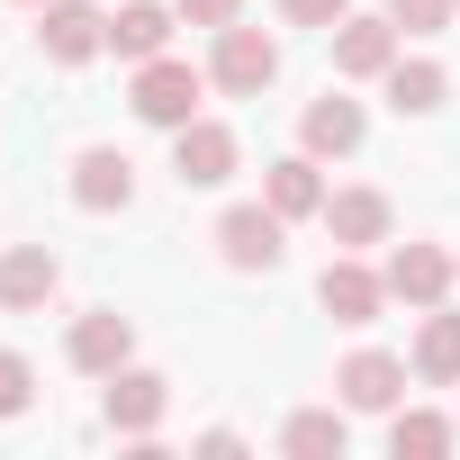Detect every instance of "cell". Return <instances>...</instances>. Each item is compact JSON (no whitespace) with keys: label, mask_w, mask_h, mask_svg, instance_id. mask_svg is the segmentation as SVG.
<instances>
[{"label":"cell","mask_w":460,"mask_h":460,"mask_svg":"<svg viewBox=\"0 0 460 460\" xmlns=\"http://www.w3.org/2000/svg\"><path fill=\"white\" fill-rule=\"evenodd\" d=\"M208 82L226 91V100H262L271 82H280V46L262 37V28H217V55H208Z\"/></svg>","instance_id":"cell-1"},{"label":"cell","mask_w":460,"mask_h":460,"mask_svg":"<svg viewBox=\"0 0 460 460\" xmlns=\"http://www.w3.org/2000/svg\"><path fill=\"white\" fill-rule=\"evenodd\" d=\"M280 208L271 199H244V208H226L217 217V253H226V271H280Z\"/></svg>","instance_id":"cell-2"},{"label":"cell","mask_w":460,"mask_h":460,"mask_svg":"<svg viewBox=\"0 0 460 460\" xmlns=\"http://www.w3.org/2000/svg\"><path fill=\"white\" fill-rule=\"evenodd\" d=\"M199 91H208V82H199L190 64L154 55V64H136V91H127V100H136V118H145V127H163V136H172V127H190V118H199Z\"/></svg>","instance_id":"cell-3"},{"label":"cell","mask_w":460,"mask_h":460,"mask_svg":"<svg viewBox=\"0 0 460 460\" xmlns=\"http://www.w3.org/2000/svg\"><path fill=\"white\" fill-rule=\"evenodd\" d=\"M235 127H217V118H190L172 127V181L181 190H217V181H235Z\"/></svg>","instance_id":"cell-4"},{"label":"cell","mask_w":460,"mask_h":460,"mask_svg":"<svg viewBox=\"0 0 460 460\" xmlns=\"http://www.w3.org/2000/svg\"><path fill=\"white\" fill-rule=\"evenodd\" d=\"M37 46L55 64H91V55H109V19L91 10V0H46L37 10Z\"/></svg>","instance_id":"cell-5"},{"label":"cell","mask_w":460,"mask_h":460,"mask_svg":"<svg viewBox=\"0 0 460 460\" xmlns=\"http://www.w3.org/2000/svg\"><path fill=\"white\" fill-rule=\"evenodd\" d=\"M127 199H136V163H127L118 145H82V154H73V208L118 217Z\"/></svg>","instance_id":"cell-6"},{"label":"cell","mask_w":460,"mask_h":460,"mask_svg":"<svg viewBox=\"0 0 460 460\" xmlns=\"http://www.w3.org/2000/svg\"><path fill=\"white\" fill-rule=\"evenodd\" d=\"M163 406H172V379L163 370H109V433H127V442H145L154 424H163Z\"/></svg>","instance_id":"cell-7"},{"label":"cell","mask_w":460,"mask_h":460,"mask_svg":"<svg viewBox=\"0 0 460 460\" xmlns=\"http://www.w3.org/2000/svg\"><path fill=\"white\" fill-rule=\"evenodd\" d=\"M388 226H397L388 190H325V235H334L343 253H370V244H388Z\"/></svg>","instance_id":"cell-8"},{"label":"cell","mask_w":460,"mask_h":460,"mask_svg":"<svg viewBox=\"0 0 460 460\" xmlns=\"http://www.w3.org/2000/svg\"><path fill=\"white\" fill-rule=\"evenodd\" d=\"M55 289H64V262L46 244H10V253H0V307H10V316H37Z\"/></svg>","instance_id":"cell-9"},{"label":"cell","mask_w":460,"mask_h":460,"mask_svg":"<svg viewBox=\"0 0 460 460\" xmlns=\"http://www.w3.org/2000/svg\"><path fill=\"white\" fill-rule=\"evenodd\" d=\"M316 298H325V316H334V325H379V307H388V280H379V271H361V262L343 253V262H325Z\"/></svg>","instance_id":"cell-10"},{"label":"cell","mask_w":460,"mask_h":460,"mask_svg":"<svg viewBox=\"0 0 460 460\" xmlns=\"http://www.w3.org/2000/svg\"><path fill=\"white\" fill-rule=\"evenodd\" d=\"M127 361H136V325H127L118 307H91V316H73V370L109 379V370H127Z\"/></svg>","instance_id":"cell-11"},{"label":"cell","mask_w":460,"mask_h":460,"mask_svg":"<svg viewBox=\"0 0 460 460\" xmlns=\"http://www.w3.org/2000/svg\"><path fill=\"white\" fill-rule=\"evenodd\" d=\"M379 280H388V298H406V307H442V289H451V253H442V244H397Z\"/></svg>","instance_id":"cell-12"},{"label":"cell","mask_w":460,"mask_h":460,"mask_svg":"<svg viewBox=\"0 0 460 460\" xmlns=\"http://www.w3.org/2000/svg\"><path fill=\"white\" fill-rule=\"evenodd\" d=\"M334 388H343V406H361V415H388V406L406 397V361H397V352H352V361L334 370Z\"/></svg>","instance_id":"cell-13"},{"label":"cell","mask_w":460,"mask_h":460,"mask_svg":"<svg viewBox=\"0 0 460 460\" xmlns=\"http://www.w3.org/2000/svg\"><path fill=\"white\" fill-rule=\"evenodd\" d=\"M388 64H397V19H343V28H334V73L379 82Z\"/></svg>","instance_id":"cell-14"},{"label":"cell","mask_w":460,"mask_h":460,"mask_svg":"<svg viewBox=\"0 0 460 460\" xmlns=\"http://www.w3.org/2000/svg\"><path fill=\"white\" fill-rule=\"evenodd\" d=\"M172 19H181V10H163V0H127V10L109 19V55H118V64H154V55L172 46Z\"/></svg>","instance_id":"cell-15"},{"label":"cell","mask_w":460,"mask_h":460,"mask_svg":"<svg viewBox=\"0 0 460 460\" xmlns=\"http://www.w3.org/2000/svg\"><path fill=\"white\" fill-rule=\"evenodd\" d=\"M379 82H388V109H397V118H433V109L451 100V73H442L433 55H397Z\"/></svg>","instance_id":"cell-16"},{"label":"cell","mask_w":460,"mask_h":460,"mask_svg":"<svg viewBox=\"0 0 460 460\" xmlns=\"http://www.w3.org/2000/svg\"><path fill=\"white\" fill-rule=\"evenodd\" d=\"M298 136H307V154H361V136H370V118H361V100H343V91H325V100H307V118H298Z\"/></svg>","instance_id":"cell-17"},{"label":"cell","mask_w":460,"mask_h":460,"mask_svg":"<svg viewBox=\"0 0 460 460\" xmlns=\"http://www.w3.org/2000/svg\"><path fill=\"white\" fill-rule=\"evenodd\" d=\"M415 379H424V388H460V316H451V307H424V334H415Z\"/></svg>","instance_id":"cell-18"},{"label":"cell","mask_w":460,"mask_h":460,"mask_svg":"<svg viewBox=\"0 0 460 460\" xmlns=\"http://www.w3.org/2000/svg\"><path fill=\"white\" fill-rule=\"evenodd\" d=\"M262 190H271L280 217H325V172H316V154H280Z\"/></svg>","instance_id":"cell-19"},{"label":"cell","mask_w":460,"mask_h":460,"mask_svg":"<svg viewBox=\"0 0 460 460\" xmlns=\"http://www.w3.org/2000/svg\"><path fill=\"white\" fill-rule=\"evenodd\" d=\"M280 451H298V460H325V451H343V415H334V406H307V415H289V424H280Z\"/></svg>","instance_id":"cell-20"},{"label":"cell","mask_w":460,"mask_h":460,"mask_svg":"<svg viewBox=\"0 0 460 460\" xmlns=\"http://www.w3.org/2000/svg\"><path fill=\"white\" fill-rule=\"evenodd\" d=\"M451 433H460V424H442V415L406 406V415L388 424V451H397V460H433V451H451Z\"/></svg>","instance_id":"cell-21"},{"label":"cell","mask_w":460,"mask_h":460,"mask_svg":"<svg viewBox=\"0 0 460 460\" xmlns=\"http://www.w3.org/2000/svg\"><path fill=\"white\" fill-rule=\"evenodd\" d=\"M451 10H460V0H388L397 37H442V28H451Z\"/></svg>","instance_id":"cell-22"},{"label":"cell","mask_w":460,"mask_h":460,"mask_svg":"<svg viewBox=\"0 0 460 460\" xmlns=\"http://www.w3.org/2000/svg\"><path fill=\"white\" fill-rule=\"evenodd\" d=\"M37 406V370H28V352H0V415H28Z\"/></svg>","instance_id":"cell-23"},{"label":"cell","mask_w":460,"mask_h":460,"mask_svg":"<svg viewBox=\"0 0 460 460\" xmlns=\"http://www.w3.org/2000/svg\"><path fill=\"white\" fill-rule=\"evenodd\" d=\"M280 19H289V28H325V37H334V28L352 19V0H280Z\"/></svg>","instance_id":"cell-24"},{"label":"cell","mask_w":460,"mask_h":460,"mask_svg":"<svg viewBox=\"0 0 460 460\" xmlns=\"http://www.w3.org/2000/svg\"><path fill=\"white\" fill-rule=\"evenodd\" d=\"M172 10H181L190 28H208V37H217V28H235V19H244V0H172Z\"/></svg>","instance_id":"cell-25"},{"label":"cell","mask_w":460,"mask_h":460,"mask_svg":"<svg viewBox=\"0 0 460 460\" xmlns=\"http://www.w3.org/2000/svg\"><path fill=\"white\" fill-rule=\"evenodd\" d=\"M28 10H46V0H28Z\"/></svg>","instance_id":"cell-26"}]
</instances>
